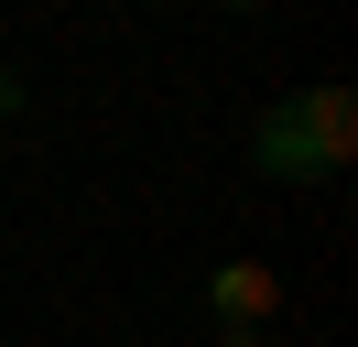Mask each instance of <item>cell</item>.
<instances>
[{
  "mask_svg": "<svg viewBox=\"0 0 358 347\" xmlns=\"http://www.w3.org/2000/svg\"><path fill=\"white\" fill-rule=\"evenodd\" d=\"M348 152H358V98L348 87H293V98H271L250 120V174H271V185H336Z\"/></svg>",
  "mask_w": 358,
  "mask_h": 347,
  "instance_id": "cell-1",
  "label": "cell"
},
{
  "mask_svg": "<svg viewBox=\"0 0 358 347\" xmlns=\"http://www.w3.org/2000/svg\"><path fill=\"white\" fill-rule=\"evenodd\" d=\"M33 108V87H22V65H0V120H22Z\"/></svg>",
  "mask_w": 358,
  "mask_h": 347,
  "instance_id": "cell-3",
  "label": "cell"
},
{
  "mask_svg": "<svg viewBox=\"0 0 358 347\" xmlns=\"http://www.w3.org/2000/svg\"><path fill=\"white\" fill-rule=\"evenodd\" d=\"M271 304H282V271H261V260H217V271H206V325H217L228 347L261 337Z\"/></svg>",
  "mask_w": 358,
  "mask_h": 347,
  "instance_id": "cell-2",
  "label": "cell"
}]
</instances>
